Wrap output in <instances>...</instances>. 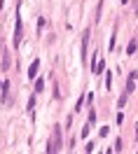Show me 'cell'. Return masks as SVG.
<instances>
[{
  "label": "cell",
  "mask_w": 138,
  "mask_h": 154,
  "mask_svg": "<svg viewBox=\"0 0 138 154\" xmlns=\"http://www.w3.org/2000/svg\"><path fill=\"white\" fill-rule=\"evenodd\" d=\"M47 152H49V154H56V152H61V126H59V124L54 126V131H52L49 145H47Z\"/></svg>",
  "instance_id": "6da1fadb"
},
{
  "label": "cell",
  "mask_w": 138,
  "mask_h": 154,
  "mask_svg": "<svg viewBox=\"0 0 138 154\" xmlns=\"http://www.w3.org/2000/svg\"><path fill=\"white\" fill-rule=\"evenodd\" d=\"M21 30H24V23H21V12H17V28H14V47L21 45Z\"/></svg>",
  "instance_id": "7a4b0ae2"
},
{
  "label": "cell",
  "mask_w": 138,
  "mask_h": 154,
  "mask_svg": "<svg viewBox=\"0 0 138 154\" xmlns=\"http://www.w3.org/2000/svg\"><path fill=\"white\" fill-rule=\"evenodd\" d=\"M87 45H89V30H84V35H82V63H87Z\"/></svg>",
  "instance_id": "3957f363"
},
{
  "label": "cell",
  "mask_w": 138,
  "mask_h": 154,
  "mask_svg": "<svg viewBox=\"0 0 138 154\" xmlns=\"http://www.w3.org/2000/svg\"><path fill=\"white\" fill-rule=\"evenodd\" d=\"M0 87H2V103L7 105V103H10V82L5 79V82H2Z\"/></svg>",
  "instance_id": "277c9868"
},
{
  "label": "cell",
  "mask_w": 138,
  "mask_h": 154,
  "mask_svg": "<svg viewBox=\"0 0 138 154\" xmlns=\"http://www.w3.org/2000/svg\"><path fill=\"white\" fill-rule=\"evenodd\" d=\"M38 68H40V61H38V58H35V61L30 63V68H28V77H30V79H33V77L38 75Z\"/></svg>",
  "instance_id": "5b68a950"
},
{
  "label": "cell",
  "mask_w": 138,
  "mask_h": 154,
  "mask_svg": "<svg viewBox=\"0 0 138 154\" xmlns=\"http://www.w3.org/2000/svg\"><path fill=\"white\" fill-rule=\"evenodd\" d=\"M2 70H10V51H2Z\"/></svg>",
  "instance_id": "8992f818"
},
{
  "label": "cell",
  "mask_w": 138,
  "mask_h": 154,
  "mask_svg": "<svg viewBox=\"0 0 138 154\" xmlns=\"http://www.w3.org/2000/svg\"><path fill=\"white\" fill-rule=\"evenodd\" d=\"M101 10H103V0H99V5H96V14H94V21H96V23L101 21Z\"/></svg>",
  "instance_id": "52a82bcc"
},
{
  "label": "cell",
  "mask_w": 138,
  "mask_h": 154,
  "mask_svg": "<svg viewBox=\"0 0 138 154\" xmlns=\"http://www.w3.org/2000/svg\"><path fill=\"white\" fill-rule=\"evenodd\" d=\"M42 89H45V79H35V94H40V91H42Z\"/></svg>",
  "instance_id": "ba28073f"
},
{
  "label": "cell",
  "mask_w": 138,
  "mask_h": 154,
  "mask_svg": "<svg viewBox=\"0 0 138 154\" xmlns=\"http://www.w3.org/2000/svg\"><path fill=\"white\" fill-rule=\"evenodd\" d=\"M28 112H30V115L35 112V96H30V98H28Z\"/></svg>",
  "instance_id": "9c48e42d"
},
{
  "label": "cell",
  "mask_w": 138,
  "mask_h": 154,
  "mask_svg": "<svg viewBox=\"0 0 138 154\" xmlns=\"http://www.w3.org/2000/svg\"><path fill=\"white\" fill-rule=\"evenodd\" d=\"M127 98H129V94H122L119 100H117V107H124V105H127Z\"/></svg>",
  "instance_id": "30bf717a"
},
{
  "label": "cell",
  "mask_w": 138,
  "mask_h": 154,
  "mask_svg": "<svg viewBox=\"0 0 138 154\" xmlns=\"http://www.w3.org/2000/svg\"><path fill=\"white\" fill-rule=\"evenodd\" d=\"M87 124H89V126H94V124H96V112H94V110L89 112V119H87Z\"/></svg>",
  "instance_id": "8fae6325"
},
{
  "label": "cell",
  "mask_w": 138,
  "mask_h": 154,
  "mask_svg": "<svg viewBox=\"0 0 138 154\" xmlns=\"http://www.w3.org/2000/svg\"><path fill=\"white\" fill-rule=\"evenodd\" d=\"M136 47H138V42H131V45L127 47V54H133V51H136Z\"/></svg>",
  "instance_id": "7c38bea8"
},
{
  "label": "cell",
  "mask_w": 138,
  "mask_h": 154,
  "mask_svg": "<svg viewBox=\"0 0 138 154\" xmlns=\"http://www.w3.org/2000/svg\"><path fill=\"white\" fill-rule=\"evenodd\" d=\"M89 131H91V126H89V124H84V128H82V138H87V135H89Z\"/></svg>",
  "instance_id": "4fadbf2b"
},
{
  "label": "cell",
  "mask_w": 138,
  "mask_h": 154,
  "mask_svg": "<svg viewBox=\"0 0 138 154\" xmlns=\"http://www.w3.org/2000/svg\"><path fill=\"white\" fill-rule=\"evenodd\" d=\"M110 82H112V77H110V70H108V75H105V89L110 91Z\"/></svg>",
  "instance_id": "5bb4252c"
},
{
  "label": "cell",
  "mask_w": 138,
  "mask_h": 154,
  "mask_svg": "<svg viewBox=\"0 0 138 154\" xmlns=\"http://www.w3.org/2000/svg\"><path fill=\"white\" fill-rule=\"evenodd\" d=\"M82 103H84V96L77 100V105H75V112H80V110H82Z\"/></svg>",
  "instance_id": "9a60e30c"
},
{
  "label": "cell",
  "mask_w": 138,
  "mask_h": 154,
  "mask_svg": "<svg viewBox=\"0 0 138 154\" xmlns=\"http://www.w3.org/2000/svg\"><path fill=\"white\" fill-rule=\"evenodd\" d=\"M131 10H133V12H138V0H133V2H131Z\"/></svg>",
  "instance_id": "2e32d148"
}]
</instances>
